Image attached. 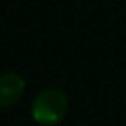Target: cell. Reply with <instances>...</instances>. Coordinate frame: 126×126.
Returning a JSON list of instances; mask_svg holds the SVG:
<instances>
[{
  "mask_svg": "<svg viewBox=\"0 0 126 126\" xmlns=\"http://www.w3.org/2000/svg\"><path fill=\"white\" fill-rule=\"evenodd\" d=\"M68 106V97L62 89H44L34 97L31 114L38 125L56 126L66 118Z\"/></svg>",
  "mask_w": 126,
  "mask_h": 126,
  "instance_id": "6da1fadb",
  "label": "cell"
},
{
  "mask_svg": "<svg viewBox=\"0 0 126 126\" xmlns=\"http://www.w3.org/2000/svg\"><path fill=\"white\" fill-rule=\"evenodd\" d=\"M26 82L19 73L5 72L0 75V107H10L22 97Z\"/></svg>",
  "mask_w": 126,
  "mask_h": 126,
  "instance_id": "7a4b0ae2",
  "label": "cell"
}]
</instances>
